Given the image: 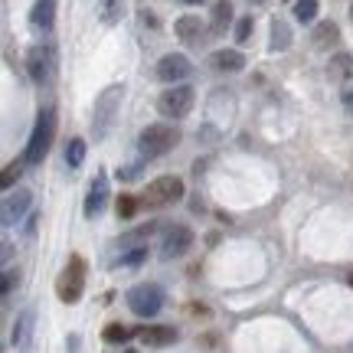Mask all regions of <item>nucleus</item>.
I'll return each instance as SVG.
<instances>
[{
  "label": "nucleus",
  "instance_id": "1",
  "mask_svg": "<svg viewBox=\"0 0 353 353\" xmlns=\"http://www.w3.org/2000/svg\"><path fill=\"white\" fill-rule=\"evenodd\" d=\"M121 99H125V85H108L99 92L95 108H92V134H95V141H105L112 134L114 121L121 114Z\"/></svg>",
  "mask_w": 353,
  "mask_h": 353
},
{
  "label": "nucleus",
  "instance_id": "2",
  "mask_svg": "<svg viewBox=\"0 0 353 353\" xmlns=\"http://www.w3.org/2000/svg\"><path fill=\"white\" fill-rule=\"evenodd\" d=\"M52 138H56V108H39L37 125L30 131V141H26V151H23L26 164L30 167L43 164V157H46L52 148Z\"/></svg>",
  "mask_w": 353,
  "mask_h": 353
},
{
  "label": "nucleus",
  "instance_id": "3",
  "mask_svg": "<svg viewBox=\"0 0 353 353\" xmlns=\"http://www.w3.org/2000/svg\"><path fill=\"white\" fill-rule=\"evenodd\" d=\"M180 128L176 125H148L138 134V154L141 161H154V157H164L167 151H174L180 144Z\"/></svg>",
  "mask_w": 353,
  "mask_h": 353
},
{
  "label": "nucleus",
  "instance_id": "4",
  "mask_svg": "<svg viewBox=\"0 0 353 353\" xmlns=\"http://www.w3.org/2000/svg\"><path fill=\"white\" fill-rule=\"evenodd\" d=\"M85 291V259L82 255H69L65 268L56 278V298L63 304H79Z\"/></svg>",
  "mask_w": 353,
  "mask_h": 353
},
{
  "label": "nucleus",
  "instance_id": "5",
  "mask_svg": "<svg viewBox=\"0 0 353 353\" xmlns=\"http://www.w3.org/2000/svg\"><path fill=\"white\" fill-rule=\"evenodd\" d=\"M183 193H187L183 176L164 174V176H157V180L148 183V190H144V196H141V200L148 203V206H154V210H164V206H174V203L183 200Z\"/></svg>",
  "mask_w": 353,
  "mask_h": 353
},
{
  "label": "nucleus",
  "instance_id": "6",
  "mask_svg": "<svg viewBox=\"0 0 353 353\" xmlns=\"http://www.w3.org/2000/svg\"><path fill=\"white\" fill-rule=\"evenodd\" d=\"M164 301H167V294L157 281H144V285H134V288L128 291V307H131V314L134 317L161 314Z\"/></svg>",
  "mask_w": 353,
  "mask_h": 353
},
{
  "label": "nucleus",
  "instance_id": "7",
  "mask_svg": "<svg viewBox=\"0 0 353 353\" xmlns=\"http://www.w3.org/2000/svg\"><path fill=\"white\" fill-rule=\"evenodd\" d=\"M193 105H196V92L190 85H167L161 95H157V112L170 118V121H180V118H187L193 112Z\"/></svg>",
  "mask_w": 353,
  "mask_h": 353
},
{
  "label": "nucleus",
  "instance_id": "8",
  "mask_svg": "<svg viewBox=\"0 0 353 353\" xmlns=\"http://www.w3.org/2000/svg\"><path fill=\"white\" fill-rule=\"evenodd\" d=\"M56 72V46L52 43H37L26 50V76L33 85H46Z\"/></svg>",
  "mask_w": 353,
  "mask_h": 353
},
{
  "label": "nucleus",
  "instance_id": "9",
  "mask_svg": "<svg viewBox=\"0 0 353 353\" xmlns=\"http://www.w3.org/2000/svg\"><path fill=\"white\" fill-rule=\"evenodd\" d=\"M193 249V229L183 226V223H174V226L164 229L161 236V259H183V255Z\"/></svg>",
  "mask_w": 353,
  "mask_h": 353
},
{
  "label": "nucleus",
  "instance_id": "10",
  "mask_svg": "<svg viewBox=\"0 0 353 353\" xmlns=\"http://www.w3.org/2000/svg\"><path fill=\"white\" fill-rule=\"evenodd\" d=\"M154 76L161 79L164 85H180L183 79L193 76V63H190L183 52H167V56H161V59H157Z\"/></svg>",
  "mask_w": 353,
  "mask_h": 353
},
{
  "label": "nucleus",
  "instance_id": "11",
  "mask_svg": "<svg viewBox=\"0 0 353 353\" xmlns=\"http://www.w3.org/2000/svg\"><path fill=\"white\" fill-rule=\"evenodd\" d=\"M30 206H33V193H30V190L26 187L10 190V193L3 196V206H0V223H3L7 229L17 226V223L30 213Z\"/></svg>",
  "mask_w": 353,
  "mask_h": 353
},
{
  "label": "nucleus",
  "instance_id": "12",
  "mask_svg": "<svg viewBox=\"0 0 353 353\" xmlns=\"http://www.w3.org/2000/svg\"><path fill=\"white\" fill-rule=\"evenodd\" d=\"M108 200H112V183H108V174L101 170V174H95V180H92V187L85 193V219H99L105 213Z\"/></svg>",
  "mask_w": 353,
  "mask_h": 353
},
{
  "label": "nucleus",
  "instance_id": "13",
  "mask_svg": "<svg viewBox=\"0 0 353 353\" xmlns=\"http://www.w3.org/2000/svg\"><path fill=\"white\" fill-rule=\"evenodd\" d=\"M174 33H176V39L187 43V46H203L206 37H210V26L203 23L200 17L187 13V17H180V20L174 23Z\"/></svg>",
  "mask_w": 353,
  "mask_h": 353
},
{
  "label": "nucleus",
  "instance_id": "14",
  "mask_svg": "<svg viewBox=\"0 0 353 353\" xmlns=\"http://www.w3.org/2000/svg\"><path fill=\"white\" fill-rule=\"evenodd\" d=\"M33 330H37V307H26V311L17 314V324H13V334H10L13 347L20 353H30V347H33Z\"/></svg>",
  "mask_w": 353,
  "mask_h": 353
},
{
  "label": "nucleus",
  "instance_id": "15",
  "mask_svg": "<svg viewBox=\"0 0 353 353\" xmlns=\"http://www.w3.org/2000/svg\"><path fill=\"white\" fill-rule=\"evenodd\" d=\"M206 63H210L213 72H242L245 69V56L239 50H216V52H210Z\"/></svg>",
  "mask_w": 353,
  "mask_h": 353
},
{
  "label": "nucleus",
  "instance_id": "16",
  "mask_svg": "<svg viewBox=\"0 0 353 353\" xmlns=\"http://www.w3.org/2000/svg\"><path fill=\"white\" fill-rule=\"evenodd\" d=\"M341 43V26L334 23V20H321L314 26V33H311V46L317 52H327L330 46H337Z\"/></svg>",
  "mask_w": 353,
  "mask_h": 353
},
{
  "label": "nucleus",
  "instance_id": "17",
  "mask_svg": "<svg viewBox=\"0 0 353 353\" xmlns=\"http://www.w3.org/2000/svg\"><path fill=\"white\" fill-rule=\"evenodd\" d=\"M229 26H232V0H216L213 13H210V33L223 37Z\"/></svg>",
  "mask_w": 353,
  "mask_h": 353
},
{
  "label": "nucleus",
  "instance_id": "18",
  "mask_svg": "<svg viewBox=\"0 0 353 353\" xmlns=\"http://www.w3.org/2000/svg\"><path fill=\"white\" fill-rule=\"evenodd\" d=\"M327 76L334 82H353V52H334L327 63Z\"/></svg>",
  "mask_w": 353,
  "mask_h": 353
},
{
  "label": "nucleus",
  "instance_id": "19",
  "mask_svg": "<svg viewBox=\"0 0 353 353\" xmlns=\"http://www.w3.org/2000/svg\"><path fill=\"white\" fill-rule=\"evenodd\" d=\"M138 337L148 347H170V343H176V330L174 327H161V324H151V327H141Z\"/></svg>",
  "mask_w": 353,
  "mask_h": 353
},
{
  "label": "nucleus",
  "instance_id": "20",
  "mask_svg": "<svg viewBox=\"0 0 353 353\" xmlns=\"http://www.w3.org/2000/svg\"><path fill=\"white\" fill-rule=\"evenodd\" d=\"M30 23L37 30H52V23H56V0H37L33 10H30Z\"/></svg>",
  "mask_w": 353,
  "mask_h": 353
},
{
  "label": "nucleus",
  "instance_id": "21",
  "mask_svg": "<svg viewBox=\"0 0 353 353\" xmlns=\"http://www.w3.org/2000/svg\"><path fill=\"white\" fill-rule=\"evenodd\" d=\"M268 46H272V52H285L291 46V26L285 23L281 17L272 20V43H268Z\"/></svg>",
  "mask_w": 353,
  "mask_h": 353
},
{
  "label": "nucleus",
  "instance_id": "22",
  "mask_svg": "<svg viewBox=\"0 0 353 353\" xmlns=\"http://www.w3.org/2000/svg\"><path fill=\"white\" fill-rule=\"evenodd\" d=\"M121 13H125V0H101L99 3V20L101 23H118L121 20Z\"/></svg>",
  "mask_w": 353,
  "mask_h": 353
},
{
  "label": "nucleus",
  "instance_id": "23",
  "mask_svg": "<svg viewBox=\"0 0 353 353\" xmlns=\"http://www.w3.org/2000/svg\"><path fill=\"white\" fill-rule=\"evenodd\" d=\"M82 161H85V138H72L65 144V164L76 170V167H82Z\"/></svg>",
  "mask_w": 353,
  "mask_h": 353
},
{
  "label": "nucleus",
  "instance_id": "24",
  "mask_svg": "<svg viewBox=\"0 0 353 353\" xmlns=\"http://www.w3.org/2000/svg\"><path fill=\"white\" fill-rule=\"evenodd\" d=\"M26 161H13V164H7L3 167V176H0V187L7 190V193H10L13 190V183H17V180H20V176H23V170H26Z\"/></svg>",
  "mask_w": 353,
  "mask_h": 353
},
{
  "label": "nucleus",
  "instance_id": "25",
  "mask_svg": "<svg viewBox=\"0 0 353 353\" xmlns=\"http://www.w3.org/2000/svg\"><path fill=\"white\" fill-rule=\"evenodd\" d=\"M294 20H298V23H314L317 0H294Z\"/></svg>",
  "mask_w": 353,
  "mask_h": 353
},
{
  "label": "nucleus",
  "instance_id": "26",
  "mask_svg": "<svg viewBox=\"0 0 353 353\" xmlns=\"http://www.w3.org/2000/svg\"><path fill=\"white\" fill-rule=\"evenodd\" d=\"M144 259H148V245H134V249L121 252V259H114V265H125V268H138Z\"/></svg>",
  "mask_w": 353,
  "mask_h": 353
},
{
  "label": "nucleus",
  "instance_id": "27",
  "mask_svg": "<svg viewBox=\"0 0 353 353\" xmlns=\"http://www.w3.org/2000/svg\"><path fill=\"white\" fill-rule=\"evenodd\" d=\"M252 33H255V20H252V13H249V17H239V20H236V43H239V46H245Z\"/></svg>",
  "mask_w": 353,
  "mask_h": 353
},
{
  "label": "nucleus",
  "instance_id": "28",
  "mask_svg": "<svg viewBox=\"0 0 353 353\" xmlns=\"http://www.w3.org/2000/svg\"><path fill=\"white\" fill-rule=\"evenodd\" d=\"M138 206H141V200H134V196H118L114 200V210H118V219H131V216L138 213Z\"/></svg>",
  "mask_w": 353,
  "mask_h": 353
},
{
  "label": "nucleus",
  "instance_id": "29",
  "mask_svg": "<svg viewBox=\"0 0 353 353\" xmlns=\"http://www.w3.org/2000/svg\"><path fill=\"white\" fill-rule=\"evenodd\" d=\"M17 285H20V272L7 265V268H3V278H0V294H3V298H10Z\"/></svg>",
  "mask_w": 353,
  "mask_h": 353
},
{
  "label": "nucleus",
  "instance_id": "30",
  "mask_svg": "<svg viewBox=\"0 0 353 353\" xmlns=\"http://www.w3.org/2000/svg\"><path fill=\"white\" fill-rule=\"evenodd\" d=\"M101 337H105V343H125V341H131V330L125 324H108Z\"/></svg>",
  "mask_w": 353,
  "mask_h": 353
},
{
  "label": "nucleus",
  "instance_id": "31",
  "mask_svg": "<svg viewBox=\"0 0 353 353\" xmlns=\"http://www.w3.org/2000/svg\"><path fill=\"white\" fill-rule=\"evenodd\" d=\"M141 170H144V161H138V164H128V167H118V180H138Z\"/></svg>",
  "mask_w": 353,
  "mask_h": 353
},
{
  "label": "nucleus",
  "instance_id": "32",
  "mask_svg": "<svg viewBox=\"0 0 353 353\" xmlns=\"http://www.w3.org/2000/svg\"><path fill=\"white\" fill-rule=\"evenodd\" d=\"M37 223H39V216H37V213H30V219H26V229H23L26 236H37Z\"/></svg>",
  "mask_w": 353,
  "mask_h": 353
},
{
  "label": "nucleus",
  "instance_id": "33",
  "mask_svg": "<svg viewBox=\"0 0 353 353\" xmlns=\"http://www.w3.org/2000/svg\"><path fill=\"white\" fill-rule=\"evenodd\" d=\"M141 23H144V26H157V17H154L151 10H141Z\"/></svg>",
  "mask_w": 353,
  "mask_h": 353
},
{
  "label": "nucleus",
  "instance_id": "34",
  "mask_svg": "<svg viewBox=\"0 0 353 353\" xmlns=\"http://www.w3.org/2000/svg\"><path fill=\"white\" fill-rule=\"evenodd\" d=\"M343 108L353 114V88H347V92H343Z\"/></svg>",
  "mask_w": 353,
  "mask_h": 353
},
{
  "label": "nucleus",
  "instance_id": "35",
  "mask_svg": "<svg viewBox=\"0 0 353 353\" xmlns=\"http://www.w3.org/2000/svg\"><path fill=\"white\" fill-rule=\"evenodd\" d=\"M65 343H69V350H72V353H79V334H72Z\"/></svg>",
  "mask_w": 353,
  "mask_h": 353
},
{
  "label": "nucleus",
  "instance_id": "36",
  "mask_svg": "<svg viewBox=\"0 0 353 353\" xmlns=\"http://www.w3.org/2000/svg\"><path fill=\"white\" fill-rule=\"evenodd\" d=\"M249 3H255V7H262V3H268V0H249Z\"/></svg>",
  "mask_w": 353,
  "mask_h": 353
},
{
  "label": "nucleus",
  "instance_id": "37",
  "mask_svg": "<svg viewBox=\"0 0 353 353\" xmlns=\"http://www.w3.org/2000/svg\"><path fill=\"white\" fill-rule=\"evenodd\" d=\"M183 3H190V7H196V3H203V0H183Z\"/></svg>",
  "mask_w": 353,
  "mask_h": 353
},
{
  "label": "nucleus",
  "instance_id": "38",
  "mask_svg": "<svg viewBox=\"0 0 353 353\" xmlns=\"http://www.w3.org/2000/svg\"><path fill=\"white\" fill-rule=\"evenodd\" d=\"M350 20H353V3H350Z\"/></svg>",
  "mask_w": 353,
  "mask_h": 353
},
{
  "label": "nucleus",
  "instance_id": "39",
  "mask_svg": "<svg viewBox=\"0 0 353 353\" xmlns=\"http://www.w3.org/2000/svg\"><path fill=\"white\" fill-rule=\"evenodd\" d=\"M121 353H138V350H121Z\"/></svg>",
  "mask_w": 353,
  "mask_h": 353
},
{
  "label": "nucleus",
  "instance_id": "40",
  "mask_svg": "<svg viewBox=\"0 0 353 353\" xmlns=\"http://www.w3.org/2000/svg\"><path fill=\"white\" fill-rule=\"evenodd\" d=\"M350 285H353V275H350Z\"/></svg>",
  "mask_w": 353,
  "mask_h": 353
}]
</instances>
